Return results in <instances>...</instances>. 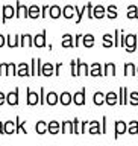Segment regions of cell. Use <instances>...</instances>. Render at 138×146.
I'll list each match as a JSON object with an SVG mask.
<instances>
[{"mask_svg": "<svg viewBox=\"0 0 138 146\" xmlns=\"http://www.w3.org/2000/svg\"><path fill=\"white\" fill-rule=\"evenodd\" d=\"M120 35H121L120 44L123 46V47H126L127 52H135L137 47H138L137 35H134V34H127V35H125V32H123V31H120Z\"/></svg>", "mask_w": 138, "mask_h": 146, "instance_id": "6da1fadb", "label": "cell"}, {"mask_svg": "<svg viewBox=\"0 0 138 146\" xmlns=\"http://www.w3.org/2000/svg\"><path fill=\"white\" fill-rule=\"evenodd\" d=\"M88 72H90V66H88V64L81 62L79 59H76V76H79V75L88 76Z\"/></svg>", "mask_w": 138, "mask_h": 146, "instance_id": "7a4b0ae2", "label": "cell"}, {"mask_svg": "<svg viewBox=\"0 0 138 146\" xmlns=\"http://www.w3.org/2000/svg\"><path fill=\"white\" fill-rule=\"evenodd\" d=\"M88 132L93 135H97V134H102V128H100V122L97 120H88Z\"/></svg>", "mask_w": 138, "mask_h": 146, "instance_id": "3957f363", "label": "cell"}, {"mask_svg": "<svg viewBox=\"0 0 138 146\" xmlns=\"http://www.w3.org/2000/svg\"><path fill=\"white\" fill-rule=\"evenodd\" d=\"M114 129H116V134H114V137H117L118 135H121V134H125L126 129H127V125H126V122H123V120H117L116 122V125H114Z\"/></svg>", "mask_w": 138, "mask_h": 146, "instance_id": "277c9868", "label": "cell"}, {"mask_svg": "<svg viewBox=\"0 0 138 146\" xmlns=\"http://www.w3.org/2000/svg\"><path fill=\"white\" fill-rule=\"evenodd\" d=\"M73 102L76 105H85V88H82L81 91H77V93L73 94Z\"/></svg>", "mask_w": 138, "mask_h": 146, "instance_id": "5b68a950", "label": "cell"}, {"mask_svg": "<svg viewBox=\"0 0 138 146\" xmlns=\"http://www.w3.org/2000/svg\"><path fill=\"white\" fill-rule=\"evenodd\" d=\"M105 14H106V8L105 6H102V5L93 6V18H103Z\"/></svg>", "mask_w": 138, "mask_h": 146, "instance_id": "8992f818", "label": "cell"}, {"mask_svg": "<svg viewBox=\"0 0 138 146\" xmlns=\"http://www.w3.org/2000/svg\"><path fill=\"white\" fill-rule=\"evenodd\" d=\"M88 75H90V76H102V64H100V62L91 64Z\"/></svg>", "mask_w": 138, "mask_h": 146, "instance_id": "52a82bcc", "label": "cell"}, {"mask_svg": "<svg viewBox=\"0 0 138 146\" xmlns=\"http://www.w3.org/2000/svg\"><path fill=\"white\" fill-rule=\"evenodd\" d=\"M102 75H105V76H114L116 75V64L114 62H106L103 66V70H102Z\"/></svg>", "mask_w": 138, "mask_h": 146, "instance_id": "ba28073f", "label": "cell"}, {"mask_svg": "<svg viewBox=\"0 0 138 146\" xmlns=\"http://www.w3.org/2000/svg\"><path fill=\"white\" fill-rule=\"evenodd\" d=\"M105 102L108 105H116L118 102V96L116 91H108L106 94H105Z\"/></svg>", "mask_w": 138, "mask_h": 146, "instance_id": "9c48e42d", "label": "cell"}, {"mask_svg": "<svg viewBox=\"0 0 138 146\" xmlns=\"http://www.w3.org/2000/svg\"><path fill=\"white\" fill-rule=\"evenodd\" d=\"M125 75L126 76H134V75H137V66L134 62H126L125 64Z\"/></svg>", "mask_w": 138, "mask_h": 146, "instance_id": "30bf717a", "label": "cell"}, {"mask_svg": "<svg viewBox=\"0 0 138 146\" xmlns=\"http://www.w3.org/2000/svg\"><path fill=\"white\" fill-rule=\"evenodd\" d=\"M75 6H71V5H67V6L62 8V15L65 18H73L75 17Z\"/></svg>", "mask_w": 138, "mask_h": 146, "instance_id": "8fae6325", "label": "cell"}, {"mask_svg": "<svg viewBox=\"0 0 138 146\" xmlns=\"http://www.w3.org/2000/svg\"><path fill=\"white\" fill-rule=\"evenodd\" d=\"M49 11H50V17H52V18H58V17L62 15V8H59L58 5H53V6H50Z\"/></svg>", "mask_w": 138, "mask_h": 146, "instance_id": "7c38bea8", "label": "cell"}, {"mask_svg": "<svg viewBox=\"0 0 138 146\" xmlns=\"http://www.w3.org/2000/svg\"><path fill=\"white\" fill-rule=\"evenodd\" d=\"M32 43H34L35 46H38V47H43V46L46 44V31H44V32H41L40 35H36V36H35V40L32 41Z\"/></svg>", "mask_w": 138, "mask_h": 146, "instance_id": "4fadbf2b", "label": "cell"}, {"mask_svg": "<svg viewBox=\"0 0 138 146\" xmlns=\"http://www.w3.org/2000/svg\"><path fill=\"white\" fill-rule=\"evenodd\" d=\"M93 102L96 105H103L105 104V94L102 93V91H96L94 96H93Z\"/></svg>", "mask_w": 138, "mask_h": 146, "instance_id": "5bb4252c", "label": "cell"}, {"mask_svg": "<svg viewBox=\"0 0 138 146\" xmlns=\"http://www.w3.org/2000/svg\"><path fill=\"white\" fill-rule=\"evenodd\" d=\"M82 41H84V46H85V47H93V46H94V35L86 34V35L82 36Z\"/></svg>", "mask_w": 138, "mask_h": 146, "instance_id": "9a60e30c", "label": "cell"}, {"mask_svg": "<svg viewBox=\"0 0 138 146\" xmlns=\"http://www.w3.org/2000/svg\"><path fill=\"white\" fill-rule=\"evenodd\" d=\"M71 94L68 93V91H64V93L59 96V102H61L62 105H70L71 104Z\"/></svg>", "mask_w": 138, "mask_h": 146, "instance_id": "2e32d148", "label": "cell"}, {"mask_svg": "<svg viewBox=\"0 0 138 146\" xmlns=\"http://www.w3.org/2000/svg\"><path fill=\"white\" fill-rule=\"evenodd\" d=\"M102 43H103V47H112L114 46V40H112V35H109V34H105L102 36Z\"/></svg>", "mask_w": 138, "mask_h": 146, "instance_id": "e0dca14e", "label": "cell"}, {"mask_svg": "<svg viewBox=\"0 0 138 146\" xmlns=\"http://www.w3.org/2000/svg\"><path fill=\"white\" fill-rule=\"evenodd\" d=\"M14 15H15V11L12 6H3V20H8Z\"/></svg>", "mask_w": 138, "mask_h": 146, "instance_id": "ac0fdd59", "label": "cell"}, {"mask_svg": "<svg viewBox=\"0 0 138 146\" xmlns=\"http://www.w3.org/2000/svg\"><path fill=\"white\" fill-rule=\"evenodd\" d=\"M62 46L64 47H73L75 46V41H73V36L70 34H65L62 38Z\"/></svg>", "mask_w": 138, "mask_h": 146, "instance_id": "d6986e66", "label": "cell"}, {"mask_svg": "<svg viewBox=\"0 0 138 146\" xmlns=\"http://www.w3.org/2000/svg\"><path fill=\"white\" fill-rule=\"evenodd\" d=\"M127 18H138V8L135 5L127 6Z\"/></svg>", "mask_w": 138, "mask_h": 146, "instance_id": "ffe728a7", "label": "cell"}, {"mask_svg": "<svg viewBox=\"0 0 138 146\" xmlns=\"http://www.w3.org/2000/svg\"><path fill=\"white\" fill-rule=\"evenodd\" d=\"M105 15H108V18H117L118 14H117V6H116V5H109Z\"/></svg>", "mask_w": 138, "mask_h": 146, "instance_id": "44dd1931", "label": "cell"}, {"mask_svg": "<svg viewBox=\"0 0 138 146\" xmlns=\"http://www.w3.org/2000/svg\"><path fill=\"white\" fill-rule=\"evenodd\" d=\"M27 17H32V18L40 17V8L36 6V5H34V6H30V8H27Z\"/></svg>", "mask_w": 138, "mask_h": 146, "instance_id": "7402d4cb", "label": "cell"}, {"mask_svg": "<svg viewBox=\"0 0 138 146\" xmlns=\"http://www.w3.org/2000/svg\"><path fill=\"white\" fill-rule=\"evenodd\" d=\"M126 94H127V90L125 88V87H121V88H120V93H117V96H118V100H120V104H121V105L127 104Z\"/></svg>", "mask_w": 138, "mask_h": 146, "instance_id": "603a6c76", "label": "cell"}, {"mask_svg": "<svg viewBox=\"0 0 138 146\" xmlns=\"http://www.w3.org/2000/svg\"><path fill=\"white\" fill-rule=\"evenodd\" d=\"M129 134H138V122L137 120H132L129 122V125H127V129H126Z\"/></svg>", "mask_w": 138, "mask_h": 146, "instance_id": "cb8c5ba5", "label": "cell"}, {"mask_svg": "<svg viewBox=\"0 0 138 146\" xmlns=\"http://www.w3.org/2000/svg\"><path fill=\"white\" fill-rule=\"evenodd\" d=\"M62 131L65 132V134H71L73 132V122L70 120H65L62 123Z\"/></svg>", "mask_w": 138, "mask_h": 146, "instance_id": "d4e9b609", "label": "cell"}, {"mask_svg": "<svg viewBox=\"0 0 138 146\" xmlns=\"http://www.w3.org/2000/svg\"><path fill=\"white\" fill-rule=\"evenodd\" d=\"M59 100V98H58V94L56 93H53V91H50V93L47 94V104L49 105H55Z\"/></svg>", "mask_w": 138, "mask_h": 146, "instance_id": "484cf974", "label": "cell"}, {"mask_svg": "<svg viewBox=\"0 0 138 146\" xmlns=\"http://www.w3.org/2000/svg\"><path fill=\"white\" fill-rule=\"evenodd\" d=\"M47 129L52 132V134H56V132L59 131V123L58 122H50L47 125Z\"/></svg>", "mask_w": 138, "mask_h": 146, "instance_id": "4316f807", "label": "cell"}, {"mask_svg": "<svg viewBox=\"0 0 138 146\" xmlns=\"http://www.w3.org/2000/svg\"><path fill=\"white\" fill-rule=\"evenodd\" d=\"M127 102H129L131 105H138V91H132V93L129 94Z\"/></svg>", "mask_w": 138, "mask_h": 146, "instance_id": "83f0119b", "label": "cell"}, {"mask_svg": "<svg viewBox=\"0 0 138 146\" xmlns=\"http://www.w3.org/2000/svg\"><path fill=\"white\" fill-rule=\"evenodd\" d=\"M41 75H46V76L53 75V67H52V64H46V66L43 67V73H41Z\"/></svg>", "mask_w": 138, "mask_h": 146, "instance_id": "f1b7e54d", "label": "cell"}, {"mask_svg": "<svg viewBox=\"0 0 138 146\" xmlns=\"http://www.w3.org/2000/svg\"><path fill=\"white\" fill-rule=\"evenodd\" d=\"M27 96H29V99H27V102H29L30 105H34V104H36V102H38V96H36L35 93H32V91H29V93H27Z\"/></svg>", "mask_w": 138, "mask_h": 146, "instance_id": "f546056e", "label": "cell"}, {"mask_svg": "<svg viewBox=\"0 0 138 146\" xmlns=\"http://www.w3.org/2000/svg\"><path fill=\"white\" fill-rule=\"evenodd\" d=\"M73 132H75V134H81V123L77 119L73 120Z\"/></svg>", "mask_w": 138, "mask_h": 146, "instance_id": "4dcf8cb0", "label": "cell"}, {"mask_svg": "<svg viewBox=\"0 0 138 146\" xmlns=\"http://www.w3.org/2000/svg\"><path fill=\"white\" fill-rule=\"evenodd\" d=\"M46 129H47V125H46L44 122H38V123H36V131H38L40 134H43Z\"/></svg>", "mask_w": 138, "mask_h": 146, "instance_id": "1f68e13d", "label": "cell"}, {"mask_svg": "<svg viewBox=\"0 0 138 146\" xmlns=\"http://www.w3.org/2000/svg\"><path fill=\"white\" fill-rule=\"evenodd\" d=\"M118 36H120V29H116V32H114V46H120V40H118Z\"/></svg>", "mask_w": 138, "mask_h": 146, "instance_id": "d6a6232c", "label": "cell"}, {"mask_svg": "<svg viewBox=\"0 0 138 146\" xmlns=\"http://www.w3.org/2000/svg\"><path fill=\"white\" fill-rule=\"evenodd\" d=\"M17 91H15V93H9L8 94V102L9 104H17Z\"/></svg>", "mask_w": 138, "mask_h": 146, "instance_id": "836d02e7", "label": "cell"}, {"mask_svg": "<svg viewBox=\"0 0 138 146\" xmlns=\"http://www.w3.org/2000/svg\"><path fill=\"white\" fill-rule=\"evenodd\" d=\"M85 8H86V15H88V18H93V3H86Z\"/></svg>", "mask_w": 138, "mask_h": 146, "instance_id": "e575fe53", "label": "cell"}, {"mask_svg": "<svg viewBox=\"0 0 138 146\" xmlns=\"http://www.w3.org/2000/svg\"><path fill=\"white\" fill-rule=\"evenodd\" d=\"M82 36H84V35H82V34H77V35L75 36V40H73V41H75V47H77V46H79V43H81V40H82Z\"/></svg>", "mask_w": 138, "mask_h": 146, "instance_id": "d590c367", "label": "cell"}, {"mask_svg": "<svg viewBox=\"0 0 138 146\" xmlns=\"http://www.w3.org/2000/svg\"><path fill=\"white\" fill-rule=\"evenodd\" d=\"M106 120H108V119H106V116H105V117L102 119V123H103V125H102V134H105V132H106Z\"/></svg>", "mask_w": 138, "mask_h": 146, "instance_id": "8d00e7d4", "label": "cell"}, {"mask_svg": "<svg viewBox=\"0 0 138 146\" xmlns=\"http://www.w3.org/2000/svg\"><path fill=\"white\" fill-rule=\"evenodd\" d=\"M70 66H71V75L76 76V61H71Z\"/></svg>", "mask_w": 138, "mask_h": 146, "instance_id": "74e56055", "label": "cell"}, {"mask_svg": "<svg viewBox=\"0 0 138 146\" xmlns=\"http://www.w3.org/2000/svg\"><path fill=\"white\" fill-rule=\"evenodd\" d=\"M18 75H27V67H26V66H21V67H20V72H18Z\"/></svg>", "mask_w": 138, "mask_h": 146, "instance_id": "f35d334b", "label": "cell"}, {"mask_svg": "<svg viewBox=\"0 0 138 146\" xmlns=\"http://www.w3.org/2000/svg\"><path fill=\"white\" fill-rule=\"evenodd\" d=\"M5 129H6V132H12V122H8L6 126H5Z\"/></svg>", "mask_w": 138, "mask_h": 146, "instance_id": "ab89813d", "label": "cell"}, {"mask_svg": "<svg viewBox=\"0 0 138 146\" xmlns=\"http://www.w3.org/2000/svg\"><path fill=\"white\" fill-rule=\"evenodd\" d=\"M8 43H9V46H15L17 44V36H15V38H9Z\"/></svg>", "mask_w": 138, "mask_h": 146, "instance_id": "60d3db41", "label": "cell"}, {"mask_svg": "<svg viewBox=\"0 0 138 146\" xmlns=\"http://www.w3.org/2000/svg\"><path fill=\"white\" fill-rule=\"evenodd\" d=\"M5 43V38H3V35H0V46H3Z\"/></svg>", "mask_w": 138, "mask_h": 146, "instance_id": "b9f144b4", "label": "cell"}, {"mask_svg": "<svg viewBox=\"0 0 138 146\" xmlns=\"http://www.w3.org/2000/svg\"><path fill=\"white\" fill-rule=\"evenodd\" d=\"M3 98H5V96H3L2 93H0V104H2V102H3Z\"/></svg>", "mask_w": 138, "mask_h": 146, "instance_id": "7bdbcfd3", "label": "cell"}, {"mask_svg": "<svg viewBox=\"0 0 138 146\" xmlns=\"http://www.w3.org/2000/svg\"><path fill=\"white\" fill-rule=\"evenodd\" d=\"M137 75H138V66H137Z\"/></svg>", "mask_w": 138, "mask_h": 146, "instance_id": "ee69618b", "label": "cell"}]
</instances>
